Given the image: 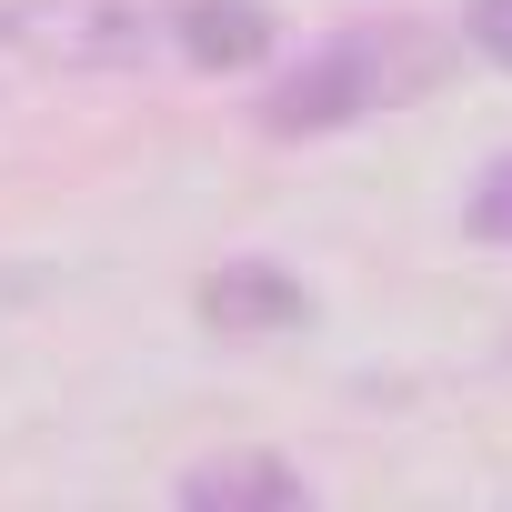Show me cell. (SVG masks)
<instances>
[{
  "mask_svg": "<svg viewBox=\"0 0 512 512\" xmlns=\"http://www.w3.org/2000/svg\"><path fill=\"white\" fill-rule=\"evenodd\" d=\"M442 71V41L422 21H352L332 31L302 71H282L262 91V131L272 141H312V131H352L372 111H392L402 91H422Z\"/></svg>",
  "mask_w": 512,
  "mask_h": 512,
  "instance_id": "obj_1",
  "label": "cell"
},
{
  "mask_svg": "<svg viewBox=\"0 0 512 512\" xmlns=\"http://www.w3.org/2000/svg\"><path fill=\"white\" fill-rule=\"evenodd\" d=\"M0 31L51 61L141 71V61H171V0H21V11H0Z\"/></svg>",
  "mask_w": 512,
  "mask_h": 512,
  "instance_id": "obj_2",
  "label": "cell"
},
{
  "mask_svg": "<svg viewBox=\"0 0 512 512\" xmlns=\"http://www.w3.org/2000/svg\"><path fill=\"white\" fill-rule=\"evenodd\" d=\"M282 51V21L262 0H171V61L191 71H251Z\"/></svg>",
  "mask_w": 512,
  "mask_h": 512,
  "instance_id": "obj_3",
  "label": "cell"
},
{
  "mask_svg": "<svg viewBox=\"0 0 512 512\" xmlns=\"http://www.w3.org/2000/svg\"><path fill=\"white\" fill-rule=\"evenodd\" d=\"M201 322L211 332H302L312 322V292L282 272V262H221L211 282H201Z\"/></svg>",
  "mask_w": 512,
  "mask_h": 512,
  "instance_id": "obj_4",
  "label": "cell"
},
{
  "mask_svg": "<svg viewBox=\"0 0 512 512\" xmlns=\"http://www.w3.org/2000/svg\"><path fill=\"white\" fill-rule=\"evenodd\" d=\"M171 492H181L191 512H302V502H312V482H302L292 462H272V452H221V462H191Z\"/></svg>",
  "mask_w": 512,
  "mask_h": 512,
  "instance_id": "obj_5",
  "label": "cell"
},
{
  "mask_svg": "<svg viewBox=\"0 0 512 512\" xmlns=\"http://www.w3.org/2000/svg\"><path fill=\"white\" fill-rule=\"evenodd\" d=\"M472 231H482V241H512V151L472 181Z\"/></svg>",
  "mask_w": 512,
  "mask_h": 512,
  "instance_id": "obj_6",
  "label": "cell"
},
{
  "mask_svg": "<svg viewBox=\"0 0 512 512\" xmlns=\"http://www.w3.org/2000/svg\"><path fill=\"white\" fill-rule=\"evenodd\" d=\"M472 51L512 71V0H472Z\"/></svg>",
  "mask_w": 512,
  "mask_h": 512,
  "instance_id": "obj_7",
  "label": "cell"
}]
</instances>
